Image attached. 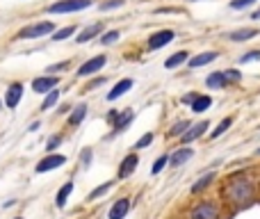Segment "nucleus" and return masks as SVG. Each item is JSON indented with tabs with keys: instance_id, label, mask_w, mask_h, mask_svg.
Listing matches in <instances>:
<instances>
[{
	"instance_id": "f257e3e1",
	"label": "nucleus",
	"mask_w": 260,
	"mask_h": 219,
	"mask_svg": "<svg viewBox=\"0 0 260 219\" xmlns=\"http://www.w3.org/2000/svg\"><path fill=\"white\" fill-rule=\"evenodd\" d=\"M91 7V0H59V3L50 5L48 14H69V12H82V9Z\"/></svg>"
},
{
	"instance_id": "f03ea898",
	"label": "nucleus",
	"mask_w": 260,
	"mask_h": 219,
	"mask_svg": "<svg viewBox=\"0 0 260 219\" xmlns=\"http://www.w3.org/2000/svg\"><path fill=\"white\" fill-rule=\"evenodd\" d=\"M55 32V25L50 21H44V23H37V25H30V27H23L18 32L16 39H39V37H46V35H53Z\"/></svg>"
},
{
	"instance_id": "7ed1b4c3",
	"label": "nucleus",
	"mask_w": 260,
	"mask_h": 219,
	"mask_svg": "<svg viewBox=\"0 0 260 219\" xmlns=\"http://www.w3.org/2000/svg\"><path fill=\"white\" fill-rule=\"evenodd\" d=\"M229 194H231V199H233V201H240V203L249 201V199H251V194H253L251 183H249V180H235V183H231Z\"/></svg>"
},
{
	"instance_id": "20e7f679",
	"label": "nucleus",
	"mask_w": 260,
	"mask_h": 219,
	"mask_svg": "<svg viewBox=\"0 0 260 219\" xmlns=\"http://www.w3.org/2000/svg\"><path fill=\"white\" fill-rule=\"evenodd\" d=\"M174 30H160V32H155V35L148 39V48L151 50H157V48H162V46H167V44H171L174 41Z\"/></svg>"
},
{
	"instance_id": "39448f33",
	"label": "nucleus",
	"mask_w": 260,
	"mask_h": 219,
	"mask_svg": "<svg viewBox=\"0 0 260 219\" xmlns=\"http://www.w3.org/2000/svg\"><path fill=\"white\" fill-rule=\"evenodd\" d=\"M57 82H59V78H50V76L37 78V80H32V89H35L37 94H50V91L57 87Z\"/></svg>"
},
{
	"instance_id": "423d86ee",
	"label": "nucleus",
	"mask_w": 260,
	"mask_h": 219,
	"mask_svg": "<svg viewBox=\"0 0 260 219\" xmlns=\"http://www.w3.org/2000/svg\"><path fill=\"white\" fill-rule=\"evenodd\" d=\"M103 67H105V55H99V57H94V59H89V62L82 64V67L78 69V76L87 78V76H91V73L101 71Z\"/></svg>"
},
{
	"instance_id": "0eeeda50",
	"label": "nucleus",
	"mask_w": 260,
	"mask_h": 219,
	"mask_svg": "<svg viewBox=\"0 0 260 219\" xmlns=\"http://www.w3.org/2000/svg\"><path fill=\"white\" fill-rule=\"evenodd\" d=\"M64 162H67V158H64V155H48V158H44V160L37 165V171H39V174H44V171H50V169L62 167Z\"/></svg>"
},
{
	"instance_id": "6e6552de",
	"label": "nucleus",
	"mask_w": 260,
	"mask_h": 219,
	"mask_svg": "<svg viewBox=\"0 0 260 219\" xmlns=\"http://www.w3.org/2000/svg\"><path fill=\"white\" fill-rule=\"evenodd\" d=\"M21 96H23V85H21V82H14V85L7 89V99H5V105H7L9 110H14V108L18 105V101H21Z\"/></svg>"
},
{
	"instance_id": "1a4fd4ad",
	"label": "nucleus",
	"mask_w": 260,
	"mask_h": 219,
	"mask_svg": "<svg viewBox=\"0 0 260 219\" xmlns=\"http://www.w3.org/2000/svg\"><path fill=\"white\" fill-rule=\"evenodd\" d=\"M192 219H217V208L212 203H201L194 208Z\"/></svg>"
},
{
	"instance_id": "9d476101",
	"label": "nucleus",
	"mask_w": 260,
	"mask_h": 219,
	"mask_svg": "<svg viewBox=\"0 0 260 219\" xmlns=\"http://www.w3.org/2000/svg\"><path fill=\"white\" fill-rule=\"evenodd\" d=\"M219 57V55L215 53V50H208V53H201V55H197V57H189V67L192 69H199V67H206V64H210V62H215V59Z\"/></svg>"
},
{
	"instance_id": "9b49d317",
	"label": "nucleus",
	"mask_w": 260,
	"mask_h": 219,
	"mask_svg": "<svg viewBox=\"0 0 260 219\" xmlns=\"http://www.w3.org/2000/svg\"><path fill=\"white\" fill-rule=\"evenodd\" d=\"M128 210H130V201L128 199H119L117 203L112 206V210H110V219H123L128 215Z\"/></svg>"
},
{
	"instance_id": "f8f14e48",
	"label": "nucleus",
	"mask_w": 260,
	"mask_h": 219,
	"mask_svg": "<svg viewBox=\"0 0 260 219\" xmlns=\"http://www.w3.org/2000/svg\"><path fill=\"white\" fill-rule=\"evenodd\" d=\"M130 87H133V80H130V78H126V80H121V82H117V85H114V89L108 94V101H117L119 96L126 94Z\"/></svg>"
},
{
	"instance_id": "ddd939ff",
	"label": "nucleus",
	"mask_w": 260,
	"mask_h": 219,
	"mask_svg": "<svg viewBox=\"0 0 260 219\" xmlns=\"http://www.w3.org/2000/svg\"><path fill=\"white\" fill-rule=\"evenodd\" d=\"M101 30H103V23H94V25H89V27H85V30L80 32V37H78V44H85V41H89L91 37H96V35H101Z\"/></svg>"
},
{
	"instance_id": "4468645a",
	"label": "nucleus",
	"mask_w": 260,
	"mask_h": 219,
	"mask_svg": "<svg viewBox=\"0 0 260 219\" xmlns=\"http://www.w3.org/2000/svg\"><path fill=\"white\" fill-rule=\"evenodd\" d=\"M206 128H208V121H201V123L192 126V130H187V133L183 135V144H187V142H192V139L201 137V135L206 133Z\"/></svg>"
},
{
	"instance_id": "2eb2a0df",
	"label": "nucleus",
	"mask_w": 260,
	"mask_h": 219,
	"mask_svg": "<svg viewBox=\"0 0 260 219\" xmlns=\"http://www.w3.org/2000/svg\"><path fill=\"white\" fill-rule=\"evenodd\" d=\"M226 82H229V80H226V73L224 71H217V73H210V76H208L206 85L210 87V89H221Z\"/></svg>"
},
{
	"instance_id": "dca6fc26",
	"label": "nucleus",
	"mask_w": 260,
	"mask_h": 219,
	"mask_svg": "<svg viewBox=\"0 0 260 219\" xmlns=\"http://www.w3.org/2000/svg\"><path fill=\"white\" fill-rule=\"evenodd\" d=\"M187 50H178V53H174L169 59L165 62V67L167 69H176V67H180V64H185V62H189V57H187Z\"/></svg>"
},
{
	"instance_id": "f3484780",
	"label": "nucleus",
	"mask_w": 260,
	"mask_h": 219,
	"mask_svg": "<svg viewBox=\"0 0 260 219\" xmlns=\"http://www.w3.org/2000/svg\"><path fill=\"white\" fill-rule=\"evenodd\" d=\"M192 155H194L192 148H180V151H176L174 155H171V165H174V167H180V165H185V162H187Z\"/></svg>"
},
{
	"instance_id": "a211bd4d",
	"label": "nucleus",
	"mask_w": 260,
	"mask_h": 219,
	"mask_svg": "<svg viewBox=\"0 0 260 219\" xmlns=\"http://www.w3.org/2000/svg\"><path fill=\"white\" fill-rule=\"evenodd\" d=\"M256 35H258V30H253V27H242V30L231 32L229 39H233V41H247V39H251V37H256Z\"/></svg>"
},
{
	"instance_id": "6ab92c4d",
	"label": "nucleus",
	"mask_w": 260,
	"mask_h": 219,
	"mask_svg": "<svg viewBox=\"0 0 260 219\" xmlns=\"http://www.w3.org/2000/svg\"><path fill=\"white\" fill-rule=\"evenodd\" d=\"M135 167H137V158L135 155H128L126 160L121 162V169H119V176H121V178H126V176H130L135 171Z\"/></svg>"
},
{
	"instance_id": "aec40b11",
	"label": "nucleus",
	"mask_w": 260,
	"mask_h": 219,
	"mask_svg": "<svg viewBox=\"0 0 260 219\" xmlns=\"http://www.w3.org/2000/svg\"><path fill=\"white\" fill-rule=\"evenodd\" d=\"M212 105V99L210 96H197V99L192 101V110L194 112H206L208 108Z\"/></svg>"
},
{
	"instance_id": "412c9836",
	"label": "nucleus",
	"mask_w": 260,
	"mask_h": 219,
	"mask_svg": "<svg viewBox=\"0 0 260 219\" xmlns=\"http://www.w3.org/2000/svg\"><path fill=\"white\" fill-rule=\"evenodd\" d=\"M73 192V183H67L62 190H59V194H57V199H55V203H57V208H64L67 206V199H69V194Z\"/></svg>"
},
{
	"instance_id": "4be33fe9",
	"label": "nucleus",
	"mask_w": 260,
	"mask_h": 219,
	"mask_svg": "<svg viewBox=\"0 0 260 219\" xmlns=\"http://www.w3.org/2000/svg\"><path fill=\"white\" fill-rule=\"evenodd\" d=\"M85 114H87V105H78V108L73 110V114L69 116V123H71V126H78L82 119H85Z\"/></svg>"
},
{
	"instance_id": "5701e85b",
	"label": "nucleus",
	"mask_w": 260,
	"mask_h": 219,
	"mask_svg": "<svg viewBox=\"0 0 260 219\" xmlns=\"http://www.w3.org/2000/svg\"><path fill=\"white\" fill-rule=\"evenodd\" d=\"M130 121H133V112L130 110H126V112H121V114L117 116V119H114V128H123V126H128Z\"/></svg>"
},
{
	"instance_id": "b1692460",
	"label": "nucleus",
	"mask_w": 260,
	"mask_h": 219,
	"mask_svg": "<svg viewBox=\"0 0 260 219\" xmlns=\"http://www.w3.org/2000/svg\"><path fill=\"white\" fill-rule=\"evenodd\" d=\"M57 99H59V91L53 89V91H50V94L44 99V103H41V110H50L55 103H57Z\"/></svg>"
},
{
	"instance_id": "393cba45",
	"label": "nucleus",
	"mask_w": 260,
	"mask_h": 219,
	"mask_svg": "<svg viewBox=\"0 0 260 219\" xmlns=\"http://www.w3.org/2000/svg\"><path fill=\"white\" fill-rule=\"evenodd\" d=\"M231 123H233V119H231V116H226V119L221 121V123L217 126L215 130H212V135H210V137H212V139H215V137H219L221 133H226V130H229V126H231Z\"/></svg>"
},
{
	"instance_id": "a878e982",
	"label": "nucleus",
	"mask_w": 260,
	"mask_h": 219,
	"mask_svg": "<svg viewBox=\"0 0 260 219\" xmlns=\"http://www.w3.org/2000/svg\"><path fill=\"white\" fill-rule=\"evenodd\" d=\"M73 32H76V27H73V25L62 27V30H57V32H55V37H53V39H55V41H64V39H69V37H71Z\"/></svg>"
},
{
	"instance_id": "bb28decb",
	"label": "nucleus",
	"mask_w": 260,
	"mask_h": 219,
	"mask_svg": "<svg viewBox=\"0 0 260 219\" xmlns=\"http://www.w3.org/2000/svg\"><path fill=\"white\" fill-rule=\"evenodd\" d=\"M117 39H119V30H110V32H105V35L101 37V44L110 46V44H114Z\"/></svg>"
},
{
	"instance_id": "cd10ccee",
	"label": "nucleus",
	"mask_w": 260,
	"mask_h": 219,
	"mask_svg": "<svg viewBox=\"0 0 260 219\" xmlns=\"http://www.w3.org/2000/svg\"><path fill=\"white\" fill-rule=\"evenodd\" d=\"M212 178H215V174H208V176H203V178L199 180V183H197V185H194V187H192V192H201L203 187H208V183H210Z\"/></svg>"
},
{
	"instance_id": "c85d7f7f",
	"label": "nucleus",
	"mask_w": 260,
	"mask_h": 219,
	"mask_svg": "<svg viewBox=\"0 0 260 219\" xmlns=\"http://www.w3.org/2000/svg\"><path fill=\"white\" fill-rule=\"evenodd\" d=\"M126 0H110V3H103L101 5V12H110V9H117V7H123Z\"/></svg>"
},
{
	"instance_id": "c756f323",
	"label": "nucleus",
	"mask_w": 260,
	"mask_h": 219,
	"mask_svg": "<svg viewBox=\"0 0 260 219\" xmlns=\"http://www.w3.org/2000/svg\"><path fill=\"white\" fill-rule=\"evenodd\" d=\"M253 3H256V0H231V9H247V7H251Z\"/></svg>"
},
{
	"instance_id": "7c9ffc66",
	"label": "nucleus",
	"mask_w": 260,
	"mask_h": 219,
	"mask_svg": "<svg viewBox=\"0 0 260 219\" xmlns=\"http://www.w3.org/2000/svg\"><path fill=\"white\" fill-rule=\"evenodd\" d=\"M110 187H112V183H105V185H101V187H96L94 190V192H91L89 194V199H99L101 197V194H105V192H108V190Z\"/></svg>"
},
{
	"instance_id": "2f4dec72",
	"label": "nucleus",
	"mask_w": 260,
	"mask_h": 219,
	"mask_svg": "<svg viewBox=\"0 0 260 219\" xmlns=\"http://www.w3.org/2000/svg\"><path fill=\"white\" fill-rule=\"evenodd\" d=\"M151 142H153V135H151V133H146V135H144L142 139H139L137 144H135V148H146V146H148V144H151Z\"/></svg>"
},
{
	"instance_id": "473e14b6",
	"label": "nucleus",
	"mask_w": 260,
	"mask_h": 219,
	"mask_svg": "<svg viewBox=\"0 0 260 219\" xmlns=\"http://www.w3.org/2000/svg\"><path fill=\"white\" fill-rule=\"evenodd\" d=\"M256 59H260V50H251V53H247L242 59H240V62L247 64V62H256Z\"/></svg>"
},
{
	"instance_id": "72a5a7b5",
	"label": "nucleus",
	"mask_w": 260,
	"mask_h": 219,
	"mask_svg": "<svg viewBox=\"0 0 260 219\" xmlns=\"http://www.w3.org/2000/svg\"><path fill=\"white\" fill-rule=\"evenodd\" d=\"M224 73H226V80H229V82H238L240 78H242V73L235 71V69H231V71H224Z\"/></svg>"
},
{
	"instance_id": "f704fd0d",
	"label": "nucleus",
	"mask_w": 260,
	"mask_h": 219,
	"mask_svg": "<svg viewBox=\"0 0 260 219\" xmlns=\"http://www.w3.org/2000/svg\"><path fill=\"white\" fill-rule=\"evenodd\" d=\"M59 142H62V135H53V137L48 139V146H46V148H48V151H53V148H57Z\"/></svg>"
},
{
	"instance_id": "c9c22d12",
	"label": "nucleus",
	"mask_w": 260,
	"mask_h": 219,
	"mask_svg": "<svg viewBox=\"0 0 260 219\" xmlns=\"http://www.w3.org/2000/svg\"><path fill=\"white\" fill-rule=\"evenodd\" d=\"M165 165H167V158H157V160H155V165H153V174H157V171H162V169H165Z\"/></svg>"
},
{
	"instance_id": "e433bc0d",
	"label": "nucleus",
	"mask_w": 260,
	"mask_h": 219,
	"mask_svg": "<svg viewBox=\"0 0 260 219\" xmlns=\"http://www.w3.org/2000/svg\"><path fill=\"white\" fill-rule=\"evenodd\" d=\"M187 121H178V123H176L174 126V130H171V133H174V135H178V133H185V128H187Z\"/></svg>"
},
{
	"instance_id": "4c0bfd02",
	"label": "nucleus",
	"mask_w": 260,
	"mask_h": 219,
	"mask_svg": "<svg viewBox=\"0 0 260 219\" xmlns=\"http://www.w3.org/2000/svg\"><path fill=\"white\" fill-rule=\"evenodd\" d=\"M67 67H69V62H62V64H55V67H50V69H48V73H50V71H59V69H67Z\"/></svg>"
},
{
	"instance_id": "58836bf2",
	"label": "nucleus",
	"mask_w": 260,
	"mask_h": 219,
	"mask_svg": "<svg viewBox=\"0 0 260 219\" xmlns=\"http://www.w3.org/2000/svg\"><path fill=\"white\" fill-rule=\"evenodd\" d=\"M103 82H105V78H99V80H94V82H91V85H89V87H87V89H94V87L103 85ZM87 89H85V91H87Z\"/></svg>"
},
{
	"instance_id": "ea45409f",
	"label": "nucleus",
	"mask_w": 260,
	"mask_h": 219,
	"mask_svg": "<svg viewBox=\"0 0 260 219\" xmlns=\"http://www.w3.org/2000/svg\"><path fill=\"white\" fill-rule=\"evenodd\" d=\"M251 18H253V21H260V9H258V12H253V14H251Z\"/></svg>"
},
{
	"instance_id": "a19ab883",
	"label": "nucleus",
	"mask_w": 260,
	"mask_h": 219,
	"mask_svg": "<svg viewBox=\"0 0 260 219\" xmlns=\"http://www.w3.org/2000/svg\"><path fill=\"white\" fill-rule=\"evenodd\" d=\"M189 3H197V0H189Z\"/></svg>"
},
{
	"instance_id": "79ce46f5",
	"label": "nucleus",
	"mask_w": 260,
	"mask_h": 219,
	"mask_svg": "<svg viewBox=\"0 0 260 219\" xmlns=\"http://www.w3.org/2000/svg\"><path fill=\"white\" fill-rule=\"evenodd\" d=\"M258 153H260V148H258Z\"/></svg>"
},
{
	"instance_id": "37998d69",
	"label": "nucleus",
	"mask_w": 260,
	"mask_h": 219,
	"mask_svg": "<svg viewBox=\"0 0 260 219\" xmlns=\"http://www.w3.org/2000/svg\"><path fill=\"white\" fill-rule=\"evenodd\" d=\"M16 219H21V217H16Z\"/></svg>"
}]
</instances>
